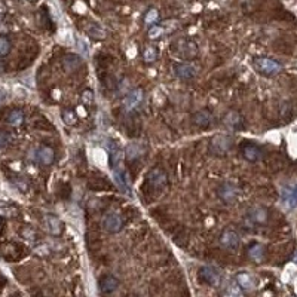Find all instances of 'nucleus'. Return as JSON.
<instances>
[{"mask_svg":"<svg viewBox=\"0 0 297 297\" xmlns=\"http://www.w3.org/2000/svg\"><path fill=\"white\" fill-rule=\"evenodd\" d=\"M11 141H12L11 132H8V131H0V148L6 147Z\"/></svg>","mask_w":297,"mask_h":297,"instance_id":"7c9ffc66","label":"nucleus"},{"mask_svg":"<svg viewBox=\"0 0 297 297\" xmlns=\"http://www.w3.org/2000/svg\"><path fill=\"white\" fill-rule=\"evenodd\" d=\"M33 159H34L36 162H39L40 165L46 167V165H51V164L54 162L55 153H54V150H52L51 147H48V146H40V147H37L36 150L33 152Z\"/></svg>","mask_w":297,"mask_h":297,"instance_id":"1a4fd4ad","label":"nucleus"},{"mask_svg":"<svg viewBox=\"0 0 297 297\" xmlns=\"http://www.w3.org/2000/svg\"><path fill=\"white\" fill-rule=\"evenodd\" d=\"M61 116H62V120H64L65 125L73 126V125H76V122H78V116H76V113H74L71 109H64Z\"/></svg>","mask_w":297,"mask_h":297,"instance_id":"a878e982","label":"nucleus"},{"mask_svg":"<svg viewBox=\"0 0 297 297\" xmlns=\"http://www.w3.org/2000/svg\"><path fill=\"white\" fill-rule=\"evenodd\" d=\"M143 58H144L146 62H153V61H156V58H158V52H156V49H155L153 46L146 48L144 52H143Z\"/></svg>","mask_w":297,"mask_h":297,"instance_id":"cd10ccee","label":"nucleus"},{"mask_svg":"<svg viewBox=\"0 0 297 297\" xmlns=\"http://www.w3.org/2000/svg\"><path fill=\"white\" fill-rule=\"evenodd\" d=\"M237 284L245 290V291H251L256 288V279L251 273H247V272H242V273H238L237 275Z\"/></svg>","mask_w":297,"mask_h":297,"instance_id":"2eb2a0df","label":"nucleus"},{"mask_svg":"<svg viewBox=\"0 0 297 297\" xmlns=\"http://www.w3.org/2000/svg\"><path fill=\"white\" fill-rule=\"evenodd\" d=\"M242 155H244V158L247 159V161H250V162H257L260 158H262V150H260V147H257L256 144H247V146H244L242 147Z\"/></svg>","mask_w":297,"mask_h":297,"instance_id":"f3484780","label":"nucleus"},{"mask_svg":"<svg viewBox=\"0 0 297 297\" xmlns=\"http://www.w3.org/2000/svg\"><path fill=\"white\" fill-rule=\"evenodd\" d=\"M158 20H159V12H158V9H150V11H147L146 17H144L146 24H155Z\"/></svg>","mask_w":297,"mask_h":297,"instance_id":"c756f323","label":"nucleus"},{"mask_svg":"<svg viewBox=\"0 0 297 297\" xmlns=\"http://www.w3.org/2000/svg\"><path fill=\"white\" fill-rule=\"evenodd\" d=\"M113 178H115L116 186H118L123 193L131 195V183H129V177H128V174L125 173V170H123V167H122L120 162L115 164V167H113Z\"/></svg>","mask_w":297,"mask_h":297,"instance_id":"20e7f679","label":"nucleus"},{"mask_svg":"<svg viewBox=\"0 0 297 297\" xmlns=\"http://www.w3.org/2000/svg\"><path fill=\"white\" fill-rule=\"evenodd\" d=\"M11 40L5 36H0V57H6L11 52Z\"/></svg>","mask_w":297,"mask_h":297,"instance_id":"bb28decb","label":"nucleus"},{"mask_svg":"<svg viewBox=\"0 0 297 297\" xmlns=\"http://www.w3.org/2000/svg\"><path fill=\"white\" fill-rule=\"evenodd\" d=\"M174 51H176V54H178L180 57H183L186 59H192L198 55L196 43L192 40H186V39H180L176 43H173V52Z\"/></svg>","mask_w":297,"mask_h":297,"instance_id":"f03ea898","label":"nucleus"},{"mask_svg":"<svg viewBox=\"0 0 297 297\" xmlns=\"http://www.w3.org/2000/svg\"><path fill=\"white\" fill-rule=\"evenodd\" d=\"M221 190H226V193H220L226 201H229V199H232L235 196V187L232 184H225L221 187Z\"/></svg>","mask_w":297,"mask_h":297,"instance_id":"2f4dec72","label":"nucleus"},{"mask_svg":"<svg viewBox=\"0 0 297 297\" xmlns=\"http://www.w3.org/2000/svg\"><path fill=\"white\" fill-rule=\"evenodd\" d=\"M212 120H214V116H212V113H211L209 110H207V109L199 110V112H196V113L193 115V123H195L196 126H199V128H208V126H211Z\"/></svg>","mask_w":297,"mask_h":297,"instance_id":"ddd939ff","label":"nucleus"},{"mask_svg":"<svg viewBox=\"0 0 297 297\" xmlns=\"http://www.w3.org/2000/svg\"><path fill=\"white\" fill-rule=\"evenodd\" d=\"M234 144V138L231 135H217L212 138L209 150L214 155H225Z\"/></svg>","mask_w":297,"mask_h":297,"instance_id":"7ed1b4c3","label":"nucleus"},{"mask_svg":"<svg viewBox=\"0 0 297 297\" xmlns=\"http://www.w3.org/2000/svg\"><path fill=\"white\" fill-rule=\"evenodd\" d=\"M293 260H294V262H296V263H297V253H296V254H294V257H293Z\"/></svg>","mask_w":297,"mask_h":297,"instance_id":"72a5a7b5","label":"nucleus"},{"mask_svg":"<svg viewBox=\"0 0 297 297\" xmlns=\"http://www.w3.org/2000/svg\"><path fill=\"white\" fill-rule=\"evenodd\" d=\"M0 232H2V223H0Z\"/></svg>","mask_w":297,"mask_h":297,"instance_id":"f704fd0d","label":"nucleus"},{"mask_svg":"<svg viewBox=\"0 0 297 297\" xmlns=\"http://www.w3.org/2000/svg\"><path fill=\"white\" fill-rule=\"evenodd\" d=\"M6 122H8L9 125H12V126H20V125H23V122H24V113H23L21 110H18V109L11 110V112L8 113V116H6Z\"/></svg>","mask_w":297,"mask_h":297,"instance_id":"4be33fe9","label":"nucleus"},{"mask_svg":"<svg viewBox=\"0 0 297 297\" xmlns=\"http://www.w3.org/2000/svg\"><path fill=\"white\" fill-rule=\"evenodd\" d=\"M225 123H226L231 129L237 131V129H241V128L244 126V118H242L238 112H229V113L226 115V118H225Z\"/></svg>","mask_w":297,"mask_h":297,"instance_id":"a211bd4d","label":"nucleus"},{"mask_svg":"<svg viewBox=\"0 0 297 297\" xmlns=\"http://www.w3.org/2000/svg\"><path fill=\"white\" fill-rule=\"evenodd\" d=\"M254 68L260 74H263V76H275V74H278L282 70V65L273 58L257 57L254 58Z\"/></svg>","mask_w":297,"mask_h":297,"instance_id":"f257e3e1","label":"nucleus"},{"mask_svg":"<svg viewBox=\"0 0 297 297\" xmlns=\"http://www.w3.org/2000/svg\"><path fill=\"white\" fill-rule=\"evenodd\" d=\"M167 33L164 26H152L150 30H148V37L150 39H159Z\"/></svg>","mask_w":297,"mask_h":297,"instance_id":"c85d7f7f","label":"nucleus"},{"mask_svg":"<svg viewBox=\"0 0 297 297\" xmlns=\"http://www.w3.org/2000/svg\"><path fill=\"white\" fill-rule=\"evenodd\" d=\"M118 285H119V281L112 275H107V276L101 278V281H100V290L103 293H112L116 290Z\"/></svg>","mask_w":297,"mask_h":297,"instance_id":"6ab92c4d","label":"nucleus"},{"mask_svg":"<svg viewBox=\"0 0 297 297\" xmlns=\"http://www.w3.org/2000/svg\"><path fill=\"white\" fill-rule=\"evenodd\" d=\"M220 244H221L223 248H226L229 251H237L239 248L241 239H239V235L235 231L226 229L220 237Z\"/></svg>","mask_w":297,"mask_h":297,"instance_id":"423d86ee","label":"nucleus"},{"mask_svg":"<svg viewBox=\"0 0 297 297\" xmlns=\"http://www.w3.org/2000/svg\"><path fill=\"white\" fill-rule=\"evenodd\" d=\"M103 226L107 232L118 234L123 226V220L118 212H109V214H106V217L103 220Z\"/></svg>","mask_w":297,"mask_h":297,"instance_id":"9d476101","label":"nucleus"},{"mask_svg":"<svg viewBox=\"0 0 297 297\" xmlns=\"http://www.w3.org/2000/svg\"><path fill=\"white\" fill-rule=\"evenodd\" d=\"M143 98H144V94H143V89L137 88V89H132L123 100V107L126 110H134L137 109L141 103H143Z\"/></svg>","mask_w":297,"mask_h":297,"instance_id":"9b49d317","label":"nucleus"},{"mask_svg":"<svg viewBox=\"0 0 297 297\" xmlns=\"http://www.w3.org/2000/svg\"><path fill=\"white\" fill-rule=\"evenodd\" d=\"M46 228H48V231H49V234H52V235H61L62 232H64V223L57 217V215H52V214H49V215H46Z\"/></svg>","mask_w":297,"mask_h":297,"instance_id":"4468645a","label":"nucleus"},{"mask_svg":"<svg viewBox=\"0 0 297 297\" xmlns=\"http://www.w3.org/2000/svg\"><path fill=\"white\" fill-rule=\"evenodd\" d=\"M167 181H168L167 174L162 170H159V168L152 170L150 173H148V176H147V184L150 186L152 190H155V192L164 190L165 186H167Z\"/></svg>","mask_w":297,"mask_h":297,"instance_id":"39448f33","label":"nucleus"},{"mask_svg":"<svg viewBox=\"0 0 297 297\" xmlns=\"http://www.w3.org/2000/svg\"><path fill=\"white\" fill-rule=\"evenodd\" d=\"M144 153V146L138 144V143H131L128 147H126V156L128 159H137L138 156H141Z\"/></svg>","mask_w":297,"mask_h":297,"instance_id":"5701e85b","label":"nucleus"},{"mask_svg":"<svg viewBox=\"0 0 297 297\" xmlns=\"http://www.w3.org/2000/svg\"><path fill=\"white\" fill-rule=\"evenodd\" d=\"M281 201L287 209L297 208V184H288L281 192Z\"/></svg>","mask_w":297,"mask_h":297,"instance_id":"0eeeda50","label":"nucleus"},{"mask_svg":"<svg viewBox=\"0 0 297 297\" xmlns=\"http://www.w3.org/2000/svg\"><path fill=\"white\" fill-rule=\"evenodd\" d=\"M267 217H269V214H267L266 208H263V207H254L248 212V218L253 223H257V225H263V223H266Z\"/></svg>","mask_w":297,"mask_h":297,"instance_id":"dca6fc26","label":"nucleus"},{"mask_svg":"<svg viewBox=\"0 0 297 297\" xmlns=\"http://www.w3.org/2000/svg\"><path fill=\"white\" fill-rule=\"evenodd\" d=\"M87 33H88L91 37L97 39V40H101V39L106 37V31H104V29H103L101 26L95 24V23H89V24L87 26Z\"/></svg>","mask_w":297,"mask_h":297,"instance_id":"412c9836","label":"nucleus"},{"mask_svg":"<svg viewBox=\"0 0 297 297\" xmlns=\"http://www.w3.org/2000/svg\"><path fill=\"white\" fill-rule=\"evenodd\" d=\"M198 71H199V68H198L195 64H192V62H181V64H177V65L174 67L176 76H177L178 79H183V81H190V79H193L196 74H198Z\"/></svg>","mask_w":297,"mask_h":297,"instance_id":"6e6552de","label":"nucleus"},{"mask_svg":"<svg viewBox=\"0 0 297 297\" xmlns=\"http://www.w3.org/2000/svg\"><path fill=\"white\" fill-rule=\"evenodd\" d=\"M82 65V59L79 55H74V54H68L64 58V67L67 71H76L79 67Z\"/></svg>","mask_w":297,"mask_h":297,"instance_id":"aec40b11","label":"nucleus"},{"mask_svg":"<svg viewBox=\"0 0 297 297\" xmlns=\"http://www.w3.org/2000/svg\"><path fill=\"white\" fill-rule=\"evenodd\" d=\"M248 256L251 260L254 262H262L265 259V248L260 244H254L250 250H248Z\"/></svg>","mask_w":297,"mask_h":297,"instance_id":"b1692460","label":"nucleus"},{"mask_svg":"<svg viewBox=\"0 0 297 297\" xmlns=\"http://www.w3.org/2000/svg\"><path fill=\"white\" fill-rule=\"evenodd\" d=\"M225 297H244V290L237 282H232L225 290Z\"/></svg>","mask_w":297,"mask_h":297,"instance_id":"393cba45","label":"nucleus"},{"mask_svg":"<svg viewBox=\"0 0 297 297\" xmlns=\"http://www.w3.org/2000/svg\"><path fill=\"white\" fill-rule=\"evenodd\" d=\"M82 101L85 104H92L94 103V92L91 89H87L82 92Z\"/></svg>","mask_w":297,"mask_h":297,"instance_id":"473e14b6","label":"nucleus"},{"mask_svg":"<svg viewBox=\"0 0 297 297\" xmlns=\"http://www.w3.org/2000/svg\"><path fill=\"white\" fill-rule=\"evenodd\" d=\"M199 278L208 285H217L220 282V273L217 272V269H214L211 266L201 267L199 269Z\"/></svg>","mask_w":297,"mask_h":297,"instance_id":"f8f14e48","label":"nucleus"}]
</instances>
